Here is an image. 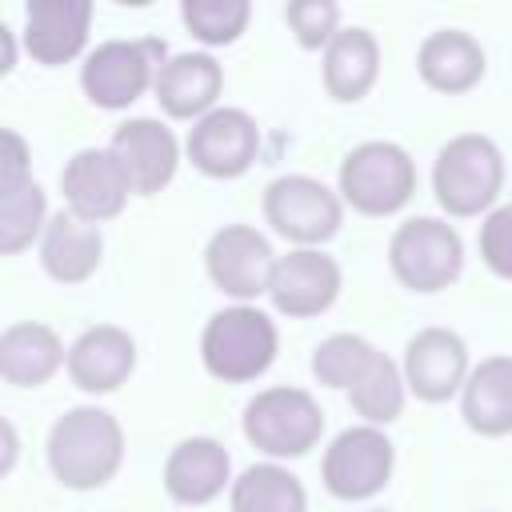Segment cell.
Listing matches in <instances>:
<instances>
[{"mask_svg":"<svg viewBox=\"0 0 512 512\" xmlns=\"http://www.w3.org/2000/svg\"><path fill=\"white\" fill-rule=\"evenodd\" d=\"M124 432L104 408H72L48 432V464L64 488H100L116 476Z\"/></svg>","mask_w":512,"mask_h":512,"instance_id":"obj_1","label":"cell"},{"mask_svg":"<svg viewBox=\"0 0 512 512\" xmlns=\"http://www.w3.org/2000/svg\"><path fill=\"white\" fill-rule=\"evenodd\" d=\"M200 356L216 380H228V384L256 380L276 356V324L248 304L224 308L208 320Z\"/></svg>","mask_w":512,"mask_h":512,"instance_id":"obj_2","label":"cell"},{"mask_svg":"<svg viewBox=\"0 0 512 512\" xmlns=\"http://www.w3.org/2000/svg\"><path fill=\"white\" fill-rule=\"evenodd\" d=\"M432 184H436V200L452 216H476V212H484L500 196V184H504L500 148L488 136H476V132L448 140L440 148V156H436Z\"/></svg>","mask_w":512,"mask_h":512,"instance_id":"obj_3","label":"cell"},{"mask_svg":"<svg viewBox=\"0 0 512 512\" xmlns=\"http://www.w3.org/2000/svg\"><path fill=\"white\" fill-rule=\"evenodd\" d=\"M340 192L352 208L368 216H388L416 192V168L408 152L392 140H368L352 148L340 164Z\"/></svg>","mask_w":512,"mask_h":512,"instance_id":"obj_4","label":"cell"},{"mask_svg":"<svg viewBox=\"0 0 512 512\" xmlns=\"http://www.w3.org/2000/svg\"><path fill=\"white\" fill-rule=\"evenodd\" d=\"M320 432L324 412L300 388H264L244 408V436L268 456H304Z\"/></svg>","mask_w":512,"mask_h":512,"instance_id":"obj_5","label":"cell"},{"mask_svg":"<svg viewBox=\"0 0 512 512\" xmlns=\"http://www.w3.org/2000/svg\"><path fill=\"white\" fill-rule=\"evenodd\" d=\"M388 260L400 284H408L412 292H440L460 276L464 252L452 224L436 216H416L392 232Z\"/></svg>","mask_w":512,"mask_h":512,"instance_id":"obj_6","label":"cell"},{"mask_svg":"<svg viewBox=\"0 0 512 512\" xmlns=\"http://www.w3.org/2000/svg\"><path fill=\"white\" fill-rule=\"evenodd\" d=\"M164 52L156 40H108L88 52L80 68V84L92 104L100 108H128L152 80V64Z\"/></svg>","mask_w":512,"mask_h":512,"instance_id":"obj_7","label":"cell"},{"mask_svg":"<svg viewBox=\"0 0 512 512\" xmlns=\"http://www.w3.org/2000/svg\"><path fill=\"white\" fill-rule=\"evenodd\" d=\"M392 476V444L380 428H344L324 452V488L340 500H364Z\"/></svg>","mask_w":512,"mask_h":512,"instance_id":"obj_8","label":"cell"},{"mask_svg":"<svg viewBox=\"0 0 512 512\" xmlns=\"http://www.w3.org/2000/svg\"><path fill=\"white\" fill-rule=\"evenodd\" d=\"M264 216L280 236L320 244L340 228V200L312 176H280L264 192Z\"/></svg>","mask_w":512,"mask_h":512,"instance_id":"obj_9","label":"cell"},{"mask_svg":"<svg viewBox=\"0 0 512 512\" xmlns=\"http://www.w3.org/2000/svg\"><path fill=\"white\" fill-rule=\"evenodd\" d=\"M204 264H208V276L220 292L236 296V300H252L260 292L272 288V276H276V256L268 248V240L248 228V224H224L212 240H208V252H204Z\"/></svg>","mask_w":512,"mask_h":512,"instance_id":"obj_10","label":"cell"},{"mask_svg":"<svg viewBox=\"0 0 512 512\" xmlns=\"http://www.w3.org/2000/svg\"><path fill=\"white\" fill-rule=\"evenodd\" d=\"M60 188H64L68 212H76L88 224H100L124 208L132 180H128V172L112 148H84L64 164Z\"/></svg>","mask_w":512,"mask_h":512,"instance_id":"obj_11","label":"cell"},{"mask_svg":"<svg viewBox=\"0 0 512 512\" xmlns=\"http://www.w3.org/2000/svg\"><path fill=\"white\" fill-rule=\"evenodd\" d=\"M260 132L248 112L240 108H212L196 128L188 132V160L208 176H240L256 160Z\"/></svg>","mask_w":512,"mask_h":512,"instance_id":"obj_12","label":"cell"},{"mask_svg":"<svg viewBox=\"0 0 512 512\" xmlns=\"http://www.w3.org/2000/svg\"><path fill=\"white\" fill-rule=\"evenodd\" d=\"M468 352L464 340L448 328H424L404 348V384L420 400H448L460 384H468Z\"/></svg>","mask_w":512,"mask_h":512,"instance_id":"obj_13","label":"cell"},{"mask_svg":"<svg viewBox=\"0 0 512 512\" xmlns=\"http://www.w3.org/2000/svg\"><path fill=\"white\" fill-rule=\"evenodd\" d=\"M336 292H340V268L332 256L316 248H296L280 256L272 288H268L272 304L284 316H316L336 300Z\"/></svg>","mask_w":512,"mask_h":512,"instance_id":"obj_14","label":"cell"},{"mask_svg":"<svg viewBox=\"0 0 512 512\" xmlns=\"http://www.w3.org/2000/svg\"><path fill=\"white\" fill-rule=\"evenodd\" d=\"M112 152L124 164L136 196L160 192L176 172V140L160 120H148V116L120 124L112 136Z\"/></svg>","mask_w":512,"mask_h":512,"instance_id":"obj_15","label":"cell"},{"mask_svg":"<svg viewBox=\"0 0 512 512\" xmlns=\"http://www.w3.org/2000/svg\"><path fill=\"white\" fill-rule=\"evenodd\" d=\"M136 368V344L116 324H96L68 348V376L84 392H112Z\"/></svg>","mask_w":512,"mask_h":512,"instance_id":"obj_16","label":"cell"},{"mask_svg":"<svg viewBox=\"0 0 512 512\" xmlns=\"http://www.w3.org/2000/svg\"><path fill=\"white\" fill-rule=\"evenodd\" d=\"M88 0H32L24 8V44L40 64L72 60L88 40Z\"/></svg>","mask_w":512,"mask_h":512,"instance_id":"obj_17","label":"cell"},{"mask_svg":"<svg viewBox=\"0 0 512 512\" xmlns=\"http://www.w3.org/2000/svg\"><path fill=\"white\" fill-rule=\"evenodd\" d=\"M224 72L208 52H180L156 72V100L168 116L188 120V116H208L216 96H220Z\"/></svg>","mask_w":512,"mask_h":512,"instance_id":"obj_18","label":"cell"},{"mask_svg":"<svg viewBox=\"0 0 512 512\" xmlns=\"http://www.w3.org/2000/svg\"><path fill=\"white\" fill-rule=\"evenodd\" d=\"M104 252V236L96 224L80 220L76 212H56L44 224V240H40V260L48 268L52 280L60 284H80L96 272Z\"/></svg>","mask_w":512,"mask_h":512,"instance_id":"obj_19","label":"cell"},{"mask_svg":"<svg viewBox=\"0 0 512 512\" xmlns=\"http://www.w3.org/2000/svg\"><path fill=\"white\" fill-rule=\"evenodd\" d=\"M228 452L208 436L180 440L164 464V488L180 504H208L228 484Z\"/></svg>","mask_w":512,"mask_h":512,"instance_id":"obj_20","label":"cell"},{"mask_svg":"<svg viewBox=\"0 0 512 512\" xmlns=\"http://www.w3.org/2000/svg\"><path fill=\"white\" fill-rule=\"evenodd\" d=\"M416 68L436 92H464L484 76V48L460 28H440L420 44Z\"/></svg>","mask_w":512,"mask_h":512,"instance_id":"obj_21","label":"cell"},{"mask_svg":"<svg viewBox=\"0 0 512 512\" xmlns=\"http://www.w3.org/2000/svg\"><path fill=\"white\" fill-rule=\"evenodd\" d=\"M464 420L480 436L512 432V356H488L464 384Z\"/></svg>","mask_w":512,"mask_h":512,"instance_id":"obj_22","label":"cell"},{"mask_svg":"<svg viewBox=\"0 0 512 512\" xmlns=\"http://www.w3.org/2000/svg\"><path fill=\"white\" fill-rule=\"evenodd\" d=\"M64 360V348L52 328L44 324H12L0 336V376L16 388H36L44 384Z\"/></svg>","mask_w":512,"mask_h":512,"instance_id":"obj_23","label":"cell"},{"mask_svg":"<svg viewBox=\"0 0 512 512\" xmlns=\"http://www.w3.org/2000/svg\"><path fill=\"white\" fill-rule=\"evenodd\" d=\"M380 48L368 28H340L324 52V88L336 100H360L376 84Z\"/></svg>","mask_w":512,"mask_h":512,"instance_id":"obj_24","label":"cell"},{"mask_svg":"<svg viewBox=\"0 0 512 512\" xmlns=\"http://www.w3.org/2000/svg\"><path fill=\"white\" fill-rule=\"evenodd\" d=\"M232 512H304V488L288 468L252 464L232 484Z\"/></svg>","mask_w":512,"mask_h":512,"instance_id":"obj_25","label":"cell"},{"mask_svg":"<svg viewBox=\"0 0 512 512\" xmlns=\"http://www.w3.org/2000/svg\"><path fill=\"white\" fill-rule=\"evenodd\" d=\"M348 400H352L356 416H364L372 428L396 420L400 408H404V380H400V368H396L384 352H376L372 364H368V372L352 384Z\"/></svg>","mask_w":512,"mask_h":512,"instance_id":"obj_26","label":"cell"},{"mask_svg":"<svg viewBox=\"0 0 512 512\" xmlns=\"http://www.w3.org/2000/svg\"><path fill=\"white\" fill-rule=\"evenodd\" d=\"M372 356H376V348H372L364 336H356V332H336V336H328V340L312 352V372H316L320 384H328V388H348V392H352V384L368 372Z\"/></svg>","mask_w":512,"mask_h":512,"instance_id":"obj_27","label":"cell"},{"mask_svg":"<svg viewBox=\"0 0 512 512\" xmlns=\"http://www.w3.org/2000/svg\"><path fill=\"white\" fill-rule=\"evenodd\" d=\"M40 224H44V192L32 176L24 184L0 192V252L12 256L24 244H32Z\"/></svg>","mask_w":512,"mask_h":512,"instance_id":"obj_28","label":"cell"},{"mask_svg":"<svg viewBox=\"0 0 512 512\" xmlns=\"http://www.w3.org/2000/svg\"><path fill=\"white\" fill-rule=\"evenodd\" d=\"M180 16L204 44H232L248 24V0H184Z\"/></svg>","mask_w":512,"mask_h":512,"instance_id":"obj_29","label":"cell"},{"mask_svg":"<svg viewBox=\"0 0 512 512\" xmlns=\"http://www.w3.org/2000/svg\"><path fill=\"white\" fill-rule=\"evenodd\" d=\"M284 16H288V24L304 48H320V44L336 40V16L340 12L328 0H296V4H288Z\"/></svg>","mask_w":512,"mask_h":512,"instance_id":"obj_30","label":"cell"},{"mask_svg":"<svg viewBox=\"0 0 512 512\" xmlns=\"http://www.w3.org/2000/svg\"><path fill=\"white\" fill-rule=\"evenodd\" d=\"M480 256L496 276L512 280V204H500L480 224Z\"/></svg>","mask_w":512,"mask_h":512,"instance_id":"obj_31","label":"cell"},{"mask_svg":"<svg viewBox=\"0 0 512 512\" xmlns=\"http://www.w3.org/2000/svg\"><path fill=\"white\" fill-rule=\"evenodd\" d=\"M4 148H8V156H4V188H16V184H24L28 180V164H24V140L16 136V132H4Z\"/></svg>","mask_w":512,"mask_h":512,"instance_id":"obj_32","label":"cell"}]
</instances>
